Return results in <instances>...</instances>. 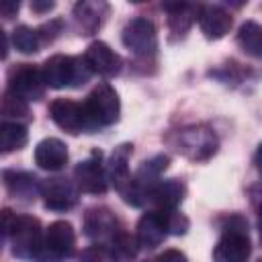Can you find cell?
Wrapping results in <instances>:
<instances>
[{"label": "cell", "mask_w": 262, "mask_h": 262, "mask_svg": "<svg viewBox=\"0 0 262 262\" xmlns=\"http://www.w3.org/2000/svg\"><path fill=\"white\" fill-rule=\"evenodd\" d=\"M2 113H4V117H16L18 119V117H27L29 108H27L25 100H20L18 96H14L6 90L4 98H2Z\"/></svg>", "instance_id": "obj_29"}, {"label": "cell", "mask_w": 262, "mask_h": 262, "mask_svg": "<svg viewBox=\"0 0 262 262\" xmlns=\"http://www.w3.org/2000/svg\"><path fill=\"white\" fill-rule=\"evenodd\" d=\"M168 10V27L174 35L184 37V33L190 29L192 20L196 18L199 6L192 4H166L164 6Z\"/></svg>", "instance_id": "obj_22"}, {"label": "cell", "mask_w": 262, "mask_h": 262, "mask_svg": "<svg viewBox=\"0 0 262 262\" xmlns=\"http://www.w3.org/2000/svg\"><path fill=\"white\" fill-rule=\"evenodd\" d=\"M156 262H188V260H186L184 252L172 248V250H164V252L156 258Z\"/></svg>", "instance_id": "obj_31"}, {"label": "cell", "mask_w": 262, "mask_h": 262, "mask_svg": "<svg viewBox=\"0 0 262 262\" xmlns=\"http://www.w3.org/2000/svg\"><path fill=\"white\" fill-rule=\"evenodd\" d=\"M84 59L88 61L90 70L100 74V76L113 78V76H117L121 72V57L104 41H92L86 47Z\"/></svg>", "instance_id": "obj_16"}, {"label": "cell", "mask_w": 262, "mask_h": 262, "mask_svg": "<svg viewBox=\"0 0 262 262\" xmlns=\"http://www.w3.org/2000/svg\"><path fill=\"white\" fill-rule=\"evenodd\" d=\"M106 10L108 6L104 2H78L74 6V23L80 35H94L100 29Z\"/></svg>", "instance_id": "obj_19"}, {"label": "cell", "mask_w": 262, "mask_h": 262, "mask_svg": "<svg viewBox=\"0 0 262 262\" xmlns=\"http://www.w3.org/2000/svg\"><path fill=\"white\" fill-rule=\"evenodd\" d=\"M237 45L250 57H262V25L246 20L237 31Z\"/></svg>", "instance_id": "obj_23"}, {"label": "cell", "mask_w": 262, "mask_h": 262, "mask_svg": "<svg viewBox=\"0 0 262 262\" xmlns=\"http://www.w3.org/2000/svg\"><path fill=\"white\" fill-rule=\"evenodd\" d=\"M252 252L248 223L244 217L233 215L223 225L221 237L213 248V262H248Z\"/></svg>", "instance_id": "obj_4"}, {"label": "cell", "mask_w": 262, "mask_h": 262, "mask_svg": "<svg viewBox=\"0 0 262 262\" xmlns=\"http://www.w3.org/2000/svg\"><path fill=\"white\" fill-rule=\"evenodd\" d=\"M178 149L188 156L190 160H207L217 149V137L207 127H190L180 131L178 135Z\"/></svg>", "instance_id": "obj_11"}, {"label": "cell", "mask_w": 262, "mask_h": 262, "mask_svg": "<svg viewBox=\"0 0 262 262\" xmlns=\"http://www.w3.org/2000/svg\"><path fill=\"white\" fill-rule=\"evenodd\" d=\"M80 262H119V258L115 256V252L108 246L94 244V246H90L82 252Z\"/></svg>", "instance_id": "obj_28"}, {"label": "cell", "mask_w": 262, "mask_h": 262, "mask_svg": "<svg viewBox=\"0 0 262 262\" xmlns=\"http://www.w3.org/2000/svg\"><path fill=\"white\" fill-rule=\"evenodd\" d=\"M260 262H262V260H260Z\"/></svg>", "instance_id": "obj_36"}, {"label": "cell", "mask_w": 262, "mask_h": 262, "mask_svg": "<svg viewBox=\"0 0 262 262\" xmlns=\"http://www.w3.org/2000/svg\"><path fill=\"white\" fill-rule=\"evenodd\" d=\"M254 164H256V170H258V172H260V176H262V143H260V145H258V149H256Z\"/></svg>", "instance_id": "obj_34"}, {"label": "cell", "mask_w": 262, "mask_h": 262, "mask_svg": "<svg viewBox=\"0 0 262 262\" xmlns=\"http://www.w3.org/2000/svg\"><path fill=\"white\" fill-rule=\"evenodd\" d=\"M108 248L115 252V256H117L119 260L129 262V260H133V258L137 256L139 244H137V237H131L129 233L121 231V233L111 242V246H108Z\"/></svg>", "instance_id": "obj_26"}, {"label": "cell", "mask_w": 262, "mask_h": 262, "mask_svg": "<svg viewBox=\"0 0 262 262\" xmlns=\"http://www.w3.org/2000/svg\"><path fill=\"white\" fill-rule=\"evenodd\" d=\"M45 78L33 63H16L8 72V92L20 100H41L45 94Z\"/></svg>", "instance_id": "obj_7"}, {"label": "cell", "mask_w": 262, "mask_h": 262, "mask_svg": "<svg viewBox=\"0 0 262 262\" xmlns=\"http://www.w3.org/2000/svg\"><path fill=\"white\" fill-rule=\"evenodd\" d=\"M68 162V147L57 137H45L35 147V164L47 172H57Z\"/></svg>", "instance_id": "obj_17"}, {"label": "cell", "mask_w": 262, "mask_h": 262, "mask_svg": "<svg viewBox=\"0 0 262 262\" xmlns=\"http://www.w3.org/2000/svg\"><path fill=\"white\" fill-rule=\"evenodd\" d=\"M2 227H4V235L10 237L12 256H16L20 260L37 258V254L43 246V237H45V233L41 231L39 219L31 217V215H16L10 209H4L2 211Z\"/></svg>", "instance_id": "obj_1"}, {"label": "cell", "mask_w": 262, "mask_h": 262, "mask_svg": "<svg viewBox=\"0 0 262 262\" xmlns=\"http://www.w3.org/2000/svg\"><path fill=\"white\" fill-rule=\"evenodd\" d=\"M258 233H260V242H262V207L258 209Z\"/></svg>", "instance_id": "obj_35"}, {"label": "cell", "mask_w": 262, "mask_h": 262, "mask_svg": "<svg viewBox=\"0 0 262 262\" xmlns=\"http://www.w3.org/2000/svg\"><path fill=\"white\" fill-rule=\"evenodd\" d=\"M31 8L37 10V12H45V10L53 8V2H31Z\"/></svg>", "instance_id": "obj_33"}, {"label": "cell", "mask_w": 262, "mask_h": 262, "mask_svg": "<svg viewBox=\"0 0 262 262\" xmlns=\"http://www.w3.org/2000/svg\"><path fill=\"white\" fill-rule=\"evenodd\" d=\"M121 39H123V45L131 53L141 55V57H147V55H151L158 49V33H156V27L145 16L131 18L123 27Z\"/></svg>", "instance_id": "obj_8"}, {"label": "cell", "mask_w": 262, "mask_h": 262, "mask_svg": "<svg viewBox=\"0 0 262 262\" xmlns=\"http://www.w3.org/2000/svg\"><path fill=\"white\" fill-rule=\"evenodd\" d=\"M168 235V229H166V223H164V217L160 211H149V213H143L141 219L137 221V244L141 248H156L160 246Z\"/></svg>", "instance_id": "obj_18"}, {"label": "cell", "mask_w": 262, "mask_h": 262, "mask_svg": "<svg viewBox=\"0 0 262 262\" xmlns=\"http://www.w3.org/2000/svg\"><path fill=\"white\" fill-rule=\"evenodd\" d=\"M184 194H186L184 184L178 178H168V180H160L156 184L149 201L156 205V211H174L182 203Z\"/></svg>", "instance_id": "obj_21"}, {"label": "cell", "mask_w": 262, "mask_h": 262, "mask_svg": "<svg viewBox=\"0 0 262 262\" xmlns=\"http://www.w3.org/2000/svg\"><path fill=\"white\" fill-rule=\"evenodd\" d=\"M84 115H86V133H94L100 127L113 125L119 121L121 115V100L117 90L102 82L98 84L84 100Z\"/></svg>", "instance_id": "obj_2"}, {"label": "cell", "mask_w": 262, "mask_h": 262, "mask_svg": "<svg viewBox=\"0 0 262 262\" xmlns=\"http://www.w3.org/2000/svg\"><path fill=\"white\" fill-rule=\"evenodd\" d=\"M131 143H121L113 149L108 162H106V176L113 182V186L121 192L129 182H131V174H129V158H131Z\"/></svg>", "instance_id": "obj_20"}, {"label": "cell", "mask_w": 262, "mask_h": 262, "mask_svg": "<svg viewBox=\"0 0 262 262\" xmlns=\"http://www.w3.org/2000/svg\"><path fill=\"white\" fill-rule=\"evenodd\" d=\"M74 178H76V186L82 192L104 194L108 188V176H106V166H102V154L92 151L86 160L76 164Z\"/></svg>", "instance_id": "obj_9"}, {"label": "cell", "mask_w": 262, "mask_h": 262, "mask_svg": "<svg viewBox=\"0 0 262 262\" xmlns=\"http://www.w3.org/2000/svg\"><path fill=\"white\" fill-rule=\"evenodd\" d=\"M18 2H14V0H4L2 4H0V12H2V16L4 18H12L16 12H18Z\"/></svg>", "instance_id": "obj_32"}, {"label": "cell", "mask_w": 262, "mask_h": 262, "mask_svg": "<svg viewBox=\"0 0 262 262\" xmlns=\"http://www.w3.org/2000/svg\"><path fill=\"white\" fill-rule=\"evenodd\" d=\"M37 33H39V39H41V41H45V43L49 41V43H51V41L61 33V20H49V23H45Z\"/></svg>", "instance_id": "obj_30"}, {"label": "cell", "mask_w": 262, "mask_h": 262, "mask_svg": "<svg viewBox=\"0 0 262 262\" xmlns=\"http://www.w3.org/2000/svg\"><path fill=\"white\" fill-rule=\"evenodd\" d=\"M168 164H170V158L166 154H158V156L145 160L139 166V170L131 176V182L119 192L123 196V201L133 205V207L145 205L149 201V196H151V190L160 182L162 172L168 168Z\"/></svg>", "instance_id": "obj_5"}, {"label": "cell", "mask_w": 262, "mask_h": 262, "mask_svg": "<svg viewBox=\"0 0 262 262\" xmlns=\"http://www.w3.org/2000/svg\"><path fill=\"white\" fill-rule=\"evenodd\" d=\"M49 117L53 119V123L76 135V133H82L86 131V115H84V106L74 102V100H68V98H55L51 104H49Z\"/></svg>", "instance_id": "obj_13"}, {"label": "cell", "mask_w": 262, "mask_h": 262, "mask_svg": "<svg viewBox=\"0 0 262 262\" xmlns=\"http://www.w3.org/2000/svg\"><path fill=\"white\" fill-rule=\"evenodd\" d=\"M2 180H4V188L8 190V194L14 196V199H18V201H23V203L35 201L41 194V190H43V184L31 172L4 170L2 172Z\"/></svg>", "instance_id": "obj_15"}, {"label": "cell", "mask_w": 262, "mask_h": 262, "mask_svg": "<svg viewBox=\"0 0 262 262\" xmlns=\"http://www.w3.org/2000/svg\"><path fill=\"white\" fill-rule=\"evenodd\" d=\"M76 250V233L72 223L68 221H53L45 229L43 246L35 258V262H66L74 256Z\"/></svg>", "instance_id": "obj_6"}, {"label": "cell", "mask_w": 262, "mask_h": 262, "mask_svg": "<svg viewBox=\"0 0 262 262\" xmlns=\"http://www.w3.org/2000/svg\"><path fill=\"white\" fill-rule=\"evenodd\" d=\"M121 233L117 215L108 207H92L84 215V235L96 244L111 246V242Z\"/></svg>", "instance_id": "obj_10"}, {"label": "cell", "mask_w": 262, "mask_h": 262, "mask_svg": "<svg viewBox=\"0 0 262 262\" xmlns=\"http://www.w3.org/2000/svg\"><path fill=\"white\" fill-rule=\"evenodd\" d=\"M27 139H29V133H27L25 125H20L18 121H14V123L4 121L2 123V127H0V149H2V154L23 149L27 145Z\"/></svg>", "instance_id": "obj_24"}, {"label": "cell", "mask_w": 262, "mask_h": 262, "mask_svg": "<svg viewBox=\"0 0 262 262\" xmlns=\"http://www.w3.org/2000/svg\"><path fill=\"white\" fill-rule=\"evenodd\" d=\"M196 20L201 27V33L209 39V41H217L223 39L229 29H231V14L219 6V4H201L199 12H196Z\"/></svg>", "instance_id": "obj_14"}, {"label": "cell", "mask_w": 262, "mask_h": 262, "mask_svg": "<svg viewBox=\"0 0 262 262\" xmlns=\"http://www.w3.org/2000/svg\"><path fill=\"white\" fill-rule=\"evenodd\" d=\"M41 72H43L45 84L49 88H66V86L78 88V86L86 84L90 80V76L94 74L84 57H72V55H63V53L51 55L43 63Z\"/></svg>", "instance_id": "obj_3"}, {"label": "cell", "mask_w": 262, "mask_h": 262, "mask_svg": "<svg viewBox=\"0 0 262 262\" xmlns=\"http://www.w3.org/2000/svg\"><path fill=\"white\" fill-rule=\"evenodd\" d=\"M78 186L68 178H49L43 182V203L49 211H68L78 203Z\"/></svg>", "instance_id": "obj_12"}, {"label": "cell", "mask_w": 262, "mask_h": 262, "mask_svg": "<svg viewBox=\"0 0 262 262\" xmlns=\"http://www.w3.org/2000/svg\"><path fill=\"white\" fill-rule=\"evenodd\" d=\"M160 213L164 217V223H166L168 233H172V235H184L188 231L190 221L178 209H174V211H160Z\"/></svg>", "instance_id": "obj_27"}, {"label": "cell", "mask_w": 262, "mask_h": 262, "mask_svg": "<svg viewBox=\"0 0 262 262\" xmlns=\"http://www.w3.org/2000/svg\"><path fill=\"white\" fill-rule=\"evenodd\" d=\"M12 45L16 51L25 53V55H31V53H37L39 51V45H41V39H39V33L27 25H18L14 31H12Z\"/></svg>", "instance_id": "obj_25"}]
</instances>
